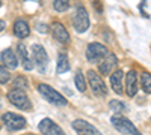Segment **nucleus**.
<instances>
[{"label": "nucleus", "instance_id": "nucleus-24", "mask_svg": "<svg viewBox=\"0 0 151 135\" xmlns=\"http://www.w3.org/2000/svg\"><path fill=\"white\" fill-rule=\"evenodd\" d=\"M14 86L15 87L14 89H27V86H29V83H27V80L24 78V77H17L15 80H14Z\"/></svg>", "mask_w": 151, "mask_h": 135}, {"label": "nucleus", "instance_id": "nucleus-14", "mask_svg": "<svg viewBox=\"0 0 151 135\" xmlns=\"http://www.w3.org/2000/svg\"><path fill=\"white\" fill-rule=\"evenodd\" d=\"M52 33H53V38L60 42V44H68L70 42V33L67 32L65 26L62 23L56 21L53 23V26H52Z\"/></svg>", "mask_w": 151, "mask_h": 135}, {"label": "nucleus", "instance_id": "nucleus-4", "mask_svg": "<svg viewBox=\"0 0 151 135\" xmlns=\"http://www.w3.org/2000/svg\"><path fill=\"white\" fill-rule=\"evenodd\" d=\"M107 54H109L107 48L100 42H92L86 47V59H88V62H91V63L103 62L107 57Z\"/></svg>", "mask_w": 151, "mask_h": 135}, {"label": "nucleus", "instance_id": "nucleus-13", "mask_svg": "<svg viewBox=\"0 0 151 135\" xmlns=\"http://www.w3.org/2000/svg\"><path fill=\"white\" fill-rule=\"evenodd\" d=\"M116 63H118L116 56L112 54V53H109L107 57L98 65L100 74H103V75H112V74H113V69H115V66H116Z\"/></svg>", "mask_w": 151, "mask_h": 135}, {"label": "nucleus", "instance_id": "nucleus-6", "mask_svg": "<svg viewBox=\"0 0 151 135\" xmlns=\"http://www.w3.org/2000/svg\"><path fill=\"white\" fill-rule=\"evenodd\" d=\"M73 26L77 33H83L89 29V14L85 6H79L73 15Z\"/></svg>", "mask_w": 151, "mask_h": 135}, {"label": "nucleus", "instance_id": "nucleus-28", "mask_svg": "<svg viewBox=\"0 0 151 135\" xmlns=\"http://www.w3.org/2000/svg\"><path fill=\"white\" fill-rule=\"evenodd\" d=\"M2 5H3V3H2V2H0V6H2Z\"/></svg>", "mask_w": 151, "mask_h": 135}, {"label": "nucleus", "instance_id": "nucleus-17", "mask_svg": "<svg viewBox=\"0 0 151 135\" xmlns=\"http://www.w3.org/2000/svg\"><path fill=\"white\" fill-rule=\"evenodd\" d=\"M122 78H124V72L121 69L115 71L110 75V86H112V89L115 93L121 95L124 92V87H122Z\"/></svg>", "mask_w": 151, "mask_h": 135}, {"label": "nucleus", "instance_id": "nucleus-8", "mask_svg": "<svg viewBox=\"0 0 151 135\" xmlns=\"http://www.w3.org/2000/svg\"><path fill=\"white\" fill-rule=\"evenodd\" d=\"M2 122L9 131H20L26 128V119L15 113H5L2 114Z\"/></svg>", "mask_w": 151, "mask_h": 135}, {"label": "nucleus", "instance_id": "nucleus-26", "mask_svg": "<svg viewBox=\"0 0 151 135\" xmlns=\"http://www.w3.org/2000/svg\"><path fill=\"white\" fill-rule=\"evenodd\" d=\"M5 27H6L5 21H3V20H0V32H3V30H5Z\"/></svg>", "mask_w": 151, "mask_h": 135}, {"label": "nucleus", "instance_id": "nucleus-16", "mask_svg": "<svg viewBox=\"0 0 151 135\" xmlns=\"http://www.w3.org/2000/svg\"><path fill=\"white\" fill-rule=\"evenodd\" d=\"M14 35L20 39H24L30 35V27H29V23L23 18H18L14 21Z\"/></svg>", "mask_w": 151, "mask_h": 135}, {"label": "nucleus", "instance_id": "nucleus-11", "mask_svg": "<svg viewBox=\"0 0 151 135\" xmlns=\"http://www.w3.org/2000/svg\"><path fill=\"white\" fill-rule=\"evenodd\" d=\"M17 53H18V62L23 63V68L26 71H32L35 68V63H33V59H30V56H29L26 45L20 42L17 45Z\"/></svg>", "mask_w": 151, "mask_h": 135}, {"label": "nucleus", "instance_id": "nucleus-19", "mask_svg": "<svg viewBox=\"0 0 151 135\" xmlns=\"http://www.w3.org/2000/svg\"><path fill=\"white\" fill-rule=\"evenodd\" d=\"M141 87L145 93H151V74L150 72L141 74Z\"/></svg>", "mask_w": 151, "mask_h": 135}, {"label": "nucleus", "instance_id": "nucleus-29", "mask_svg": "<svg viewBox=\"0 0 151 135\" xmlns=\"http://www.w3.org/2000/svg\"><path fill=\"white\" fill-rule=\"evenodd\" d=\"M0 128H2V126H0Z\"/></svg>", "mask_w": 151, "mask_h": 135}, {"label": "nucleus", "instance_id": "nucleus-27", "mask_svg": "<svg viewBox=\"0 0 151 135\" xmlns=\"http://www.w3.org/2000/svg\"><path fill=\"white\" fill-rule=\"evenodd\" d=\"M29 135H36V134H29Z\"/></svg>", "mask_w": 151, "mask_h": 135}, {"label": "nucleus", "instance_id": "nucleus-5", "mask_svg": "<svg viewBox=\"0 0 151 135\" xmlns=\"http://www.w3.org/2000/svg\"><path fill=\"white\" fill-rule=\"evenodd\" d=\"M88 83H89V87L92 90V93L98 98H103L107 95V87H106V84L103 81V78L98 75V74L95 71H88Z\"/></svg>", "mask_w": 151, "mask_h": 135}, {"label": "nucleus", "instance_id": "nucleus-20", "mask_svg": "<svg viewBox=\"0 0 151 135\" xmlns=\"http://www.w3.org/2000/svg\"><path fill=\"white\" fill-rule=\"evenodd\" d=\"M74 83H76V89H77L79 92H85L86 90V80H85V75L82 74V71L76 72Z\"/></svg>", "mask_w": 151, "mask_h": 135}, {"label": "nucleus", "instance_id": "nucleus-9", "mask_svg": "<svg viewBox=\"0 0 151 135\" xmlns=\"http://www.w3.org/2000/svg\"><path fill=\"white\" fill-rule=\"evenodd\" d=\"M38 129H40V132L42 135H67L64 132V129H62L58 123H55V122L52 119H42L40 122V125H38Z\"/></svg>", "mask_w": 151, "mask_h": 135}, {"label": "nucleus", "instance_id": "nucleus-25", "mask_svg": "<svg viewBox=\"0 0 151 135\" xmlns=\"http://www.w3.org/2000/svg\"><path fill=\"white\" fill-rule=\"evenodd\" d=\"M36 30H38V32H42V33H47L48 27L45 26V24H38V26H36Z\"/></svg>", "mask_w": 151, "mask_h": 135}, {"label": "nucleus", "instance_id": "nucleus-18", "mask_svg": "<svg viewBox=\"0 0 151 135\" xmlns=\"http://www.w3.org/2000/svg\"><path fill=\"white\" fill-rule=\"evenodd\" d=\"M70 71V62H68V56L65 53H59L58 54V62H56V72L58 74H64Z\"/></svg>", "mask_w": 151, "mask_h": 135}, {"label": "nucleus", "instance_id": "nucleus-1", "mask_svg": "<svg viewBox=\"0 0 151 135\" xmlns=\"http://www.w3.org/2000/svg\"><path fill=\"white\" fill-rule=\"evenodd\" d=\"M6 98H8V101L14 107H17L18 110H23V111H30V110H32V102L29 99L27 93L24 90H21V89H12V90H9Z\"/></svg>", "mask_w": 151, "mask_h": 135}, {"label": "nucleus", "instance_id": "nucleus-22", "mask_svg": "<svg viewBox=\"0 0 151 135\" xmlns=\"http://www.w3.org/2000/svg\"><path fill=\"white\" fill-rule=\"evenodd\" d=\"M53 8L58 12H65L70 8V3L67 2V0H55V2H53Z\"/></svg>", "mask_w": 151, "mask_h": 135}, {"label": "nucleus", "instance_id": "nucleus-12", "mask_svg": "<svg viewBox=\"0 0 151 135\" xmlns=\"http://www.w3.org/2000/svg\"><path fill=\"white\" fill-rule=\"evenodd\" d=\"M0 60L3 62V66L8 69H17L18 68V57L12 48H6L0 53Z\"/></svg>", "mask_w": 151, "mask_h": 135}, {"label": "nucleus", "instance_id": "nucleus-2", "mask_svg": "<svg viewBox=\"0 0 151 135\" xmlns=\"http://www.w3.org/2000/svg\"><path fill=\"white\" fill-rule=\"evenodd\" d=\"M38 92L42 95V98H45V101L52 102L55 105H60V107L67 105V98H64L58 90H55L52 86H48L45 83L38 84Z\"/></svg>", "mask_w": 151, "mask_h": 135}, {"label": "nucleus", "instance_id": "nucleus-15", "mask_svg": "<svg viewBox=\"0 0 151 135\" xmlns=\"http://www.w3.org/2000/svg\"><path fill=\"white\" fill-rule=\"evenodd\" d=\"M125 92H127V96L133 98L137 93V74L136 71H129L127 77H125Z\"/></svg>", "mask_w": 151, "mask_h": 135}, {"label": "nucleus", "instance_id": "nucleus-10", "mask_svg": "<svg viewBox=\"0 0 151 135\" xmlns=\"http://www.w3.org/2000/svg\"><path fill=\"white\" fill-rule=\"evenodd\" d=\"M73 129L77 132L79 135H101V132H100L94 125H91L89 122H86L83 119H77L73 122Z\"/></svg>", "mask_w": 151, "mask_h": 135}, {"label": "nucleus", "instance_id": "nucleus-21", "mask_svg": "<svg viewBox=\"0 0 151 135\" xmlns=\"http://www.w3.org/2000/svg\"><path fill=\"white\" fill-rule=\"evenodd\" d=\"M109 107H110V110H113L115 113H124V111H127V105H125L124 102H121V101H110L109 102Z\"/></svg>", "mask_w": 151, "mask_h": 135}, {"label": "nucleus", "instance_id": "nucleus-23", "mask_svg": "<svg viewBox=\"0 0 151 135\" xmlns=\"http://www.w3.org/2000/svg\"><path fill=\"white\" fill-rule=\"evenodd\" d=\"M9 80H11V74H9V71H8L5 66L0 65V84H6Z\"/></svg>", "mask_w": 151, "mask_h": 135}, {"label": "nucleus", "instance_id": "nucleus-7", "mask_svg": "<svg viewBox=\"0 0 151 135\" xmlns=\"http://www.w3.org/2000/svg\"><path fill=\"white\" fill-rule=\"evenodd\" d=\"M30 51H32V57H33V63L38 66L40 72H45L47 65H48V54L45 51V48L40 44H33L30 47Z\"/></svg>", "mask_w": 151, "mask_h": 135}, {"label": "nucleus", "instance_id": "nucleus-3", "mask_svg": "<svg viewBox=\"0 0 151 135\" xmlns=\"http://www.w3.org/2000/svg\"><path fill=\"white\" fill-rule=\"evenodd\" d=\"M112 122V125L115 126V129L124 135H141V132L136 129V126L132 123V122L127 119V117H124L121 114H115V116H112L110 119Z\"/></svg>", "mask_w": 151, "mask_h": 135}]
</instances>
